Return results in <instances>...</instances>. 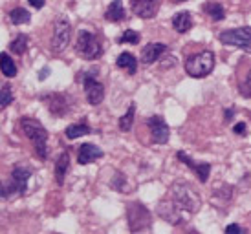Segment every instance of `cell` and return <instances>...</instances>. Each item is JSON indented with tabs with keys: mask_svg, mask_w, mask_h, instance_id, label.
I'll list each match as a JSON object with an SVG mask.
<instances>
[{
	"mask_svg": "<svg viewBox=\"0 0 251 234\" xmlns=\"http://www.w3.org/2000/svg\"><path fill=\"white\" fill-rule=\"evenodd\" d=\"M75 49L79 55L83 57V59H88V61H96V59H99V57L103 55L101 41L92 31H88V29H81L79 31Z\"/></svg>",
	"mask_w": 251,
	"mask_h": 234,
	"instance_id": "cell-5",
	"label": "cell"
},
{
	"mask_svg": "<svg viewBox=\"0 0 251 234\" xmlns=\"http://www.w3.org/2000/svg\"><path fill=\"white\" fill-rule=\"evenodd\" d=\"M238 92H240V95H242V97H246V99H251V68H250V71L246 73L244 81L238 84Z\"/></svg>",
	"mask_w": 251,
	"mask_h": 234,
	"instance_id": "cell-29",
	"label": "cell"
},
{
	"mask_svg": "<svg viewBox=\"0 0 251 234\" xmlns=\"http://www.w3.org/2000/svg\"><path fill=\"white\" fill-rule=\"evenodd\" d=\"M9 48H11V53H15V55H22L26 49H28V37L26 35H17L13 41H11V44H9Z\"/></svg>",
	"mask_w": 251,
	"mask_h": 234,
	"instance_id": "cell-25",
	"label": "cell"
},
{
	"mask_svg": "<svg viewBox=\"0 0 251 234\" xmlns=\"http://www.w3.org/2000/svg\"><path fill=\"white\" fill-rule=\"evenodd\" d=\"M13 92H11V86H7V84H2V88H0V106L2 108H7L9 104L13 103Z\"/></svg>",
	"mask_w": 251,
	"mask_h": 234,
	"instance_id": "cell-27",
	"label": "cell"
},
{
	"mask_svg": "<svg viewBox=\"0 0 251 234\" xmlns=\"http://www.w3.org/2000/svg\"><path fill=\"white\" fill-rule=\"evenodd\" d=\"M233 132H235L237 136H246V134H248V126H246V123H237L233 126Z\"/></svg>",
	"mask_w": 251,
	"mask_h": 234,
	"instance_id": "cell-32",
	"label": "cell"
},
{
	"mask_svg": "<svg viewBox=\"0 0 251 234\" xmlns=\"http://www.w3.org/2000/svg\"><path fill=\"white\" fill-rule=\"evenodd\" d=\"M147 126H149V132H151V138H152V143H158V145H165L169 141V124L165 123V119L161 116H151L147 119Z\"/></svg>",
	"mask_w": 251,
	"mask_h": 234,
	"instance_id": "cell-11",
	"label": "cell"
},
{
	"mask_svg": "<svg viewBox=\"0 0 251 234\" xmlns=\"http://www.w3.org/2000/svg\"><path fill=\"white\" fill-rule=\"evenodd\" d=\"M68 168H70V152L64 150V152H61V156H59L55 161V172L53 174H55L57 185H63L64 183V178H66Z\"/></svg>",
	"mask_w": 251,
	"mask_h": 234,
	"instance_id": "cell-17",
	"label": "cell"
},
{
	"mask_svg": "<svg viewBox=\"0 0 251 234\" xmlns=\"http://www.w3.org/2000/svg\"><path fill=\"white\" fill-rule=\"evenodd\" d=\"M185 71L187 75L195 77V79H202V77H207L215 68V53L205 49V51H200V53H195L185 59Z\"/></svg>",
	"mask_w": 251,
	"mask_h": 234,
	"instance_id": "cell-4",
	"label": "cell"
},
{
	"mask_svg": "<svg viewBox=\"0 0 251 234\" xmlns=\"http://www.w3.org/2000/svg\"><path fill=\"white\" fill-rule=\"evenodd\" d=\"M126 221H128V229L130 233H140V231H151L152 227V218L149 209L143 207L141 203L134 201L126 207Z\"/></svg>",
	"mask_w": 251,
	"mask_h": 234,
	"instance_id": "cell-6",
	"label": "cell"
},
{
	"mask_svg": "<svg viewBox=\"0 0 251 234\" xmlns=\"http://www.w3.org/2000/svg\"><path fill=\"white\" fill-rule=\"evenodd\" d=\"M233 114H235V110L231 108V110H226V121H229L231 117H233Z\"/></svg>",
	"mask_w": 251,
	"mask_h": 234,
	"instance_id": "cell-35",
	"label": "cell"
},
{
	"mask_svg": "<svg viewBox=\"0 0 251 234\" xmlns=\"http://www.w3.org/2000/svg\"><path fill=\"white\" fill-rule=\"evenodd\" d=\"M125 183H126V179L121 172H116V176L112 178V187H114L116 190H119V192H126Z\"/></svg>",
	"mask_w": 251,
	"mask_h": 234,
	"instance_id": "cell-30",
	"label": "cell"
},
{
	"mask_svg": "<svg viewBox=\"0 0 251 234\" xmlns=\"http://www.w3.org/2000/svg\"><path fill=\"white\" fill-rule=\"evenodd\" d=\"M96 73H98V68L86 71L83 77L84 95H86V101H88L92 106H98V104H101L103 99H105V86L96 79Z\"/></svg>",
	"mask_w": 251,
	"mask_h": 234,
	"instance_id": "cell-8",
	"label": "cell"
},
{
	"mask_svg": "<svg viewBox=\"0 0 251 234\" xmlns=\"http://www.w3.org/2000/svg\"><path fill=\"white\" fill-rule=\"evenodd\" d=\"M218 41L226 46H235L251 53V28H237V29H224L218 33Z\"/></svg>",
	"mask_w": 251,
	"mask_h": 234,
	"instance_id": "cell-7",
	"label": "cell"
},
{
	"mask_svg": "<svg viewBox=\"0 0 251 234\" xmlns=\"http://www.w3.org/2000/svg\"><path fill=\"white\" fill-rule=\"evenodd\" d=\"M29 4L35 7V9H41V7H44L46 0H29Z\"/></svg>",
	"mask_w": 251,
	"mask_h": 234,
	"instance_id": "cell-33",
	"label": "cell"
},
{
	"mask_svg": "<svg viewBox=\"0 0 251 234\" xmlns=\"http://www.w3.org/2000/svg\"><path fill=\"white\" fill-rule=\"evenodd\" d=\"M116 64H118V68L125 70L128 75H134L136 70H138V61H136V57H134L132 53H128V51L121 53V55L118 57Z\"/></svg>",
	"mask_w": 251,
	"mask_h": 234,
	"instance_id": "cell-20",
	"label": "cell"
},
{
	"mask_svg": "<svg viewBox=\"0 0 251 234\" xmlns=\"http://www.w3.org/2000/svg\"><path fill=\"white\" fill-rule=\"evenodd\" d=\"M9 21H11V24H15V26H22V24H28V22L31 21V15H29V11H26L24 7H15V9L9 11Z\"/></svg>",
	"mask_w": 251,
	"mask_h": 234,
	"instance_id": "cell-23",
	"label": "cell"
},
{
	"mask_svg": "<svg viewBox=\"0 0 251 234\" xmlns=\"http://www.w3.org/2000/svg\"><path fill=\"white\" fill-rule=\"evenodd\" d=\"M99 158H103V150L99 146L92 145V143H84L77 150V161L81 165H88V163H92V161H96Z\"/></svg>",
	"mask_w": 251,
	"mask_h": 234,
	"instance_id": "cell-15",
	"label": "cell"
},
{
	"mask_svg": "<svg viewBox=\"0 0 251 234\" xmlns=\"http://www.w3.org/2000/svg\"><path fill=\"white\" fill-rule=\"evenodd\" d=\"M176 158L180 159L185 166H189V168H191V170L198 176V179H200L202 183H205V181L209 179V174H211V165H209V163H196L195 159L189 158L185 152H178V154H176Z\"/></svg>",
	"mask_w": 251,
	"mask_h": 234,
	"instance_id": "cell-14",
	"label": "cell"
},
{
	"mask_svg": "<svg viewBox=\"0 0 251 234\" xmlns=\"http://www.w3.org/2000/svg\"><path fill=\"white\" fill-rule=\"evenodd\" d=\"M167 198L173 201L180 211L189 212V214L198 212V209L202 205V200H200L198 192H196L195 188H193V185L187 183V181H176V183H173L171 188H169Z\"/></svg>",
	"mask_w": 251,
	"mask_h": 234,
	"instance_id": "cell-1",
	"label": "cell"
},
{
	"mask_svg": "<svg viewBox=\"0 0 251 234\" xmlns=\"http://www.w3.org/2000/svg\"><path fill=\"white\" fill-rule=\"evenodd\" d=\"M231 233H235V234H244L246 231L240 225H237V223H231V225H227L226 227V234H231Z\"/></svg>",
	"mask_w": 251,
	"mask_h": 234,
	"instance_id": "cell-31",
	"label": "cell"
},
{
	"mask_svg": "<svg viewBox=\"0 0 251 234\" xmlns=\"http://www.w3.org/2000/svg\"><path fill=\"white\" fill-rule=\"evenodd\" d=\"M250 117H251V112H250Z\"/></svg>",
	"mask_w": 251,
	"mask_h": 234,
	"instance_id": "cell-37",
	"label": "cell"
},
{
	"mask_svg": "<svg viewBox=\"0 0 251 234\" xmlns=\"http://www.w3.org/2000/svg\"><path fill=\"white\" fill-rule=\"evenodd\" d=\"M203 13L209 15L213 21L220 22L226 19V9H224L222 4H218V2H207V4H203Z\"/></svg>",
	"mask_w": 251,
	"mask_h": 234,
	"instance_id": "cell-21",
	"label": "cell"
},
{
	"mask_svg": "<svg viewBox=\"0 0 251 234\" xmlns=\"http://www.w3.org/2000/svg\"><path fill=\"white\" fill-rule=\"evenodd\" d=\"M41 99L48 104V110L51 112V116L55 117H64L72 108L70 95L68 94H61V92H57V94H46Z\"/></svg>",
	"mask_w": 251,
	"mask_h": 234,
	"instance_id": "cell-10",
	"label": "cell"
},
{
	"mask_svg": "<svg viewBox=\"0 0 251 234\" xmlns=\"http://www.w3.org/2000/svg\"><path fill=\"white\" fill-rule=\"evenodd\" d=\"M125 17H126V11H125V7H123V2H121V0H114L110 6L106 7L105 19L108 22H121V21H125Z\"/></svg>",
	"mask_w": 251,
	"mask_h": 234,
	"instance_id": "cell-19",
	"label": "cell"
},
{
	"mask_svg": "<svg viewBox=\"0 0 251 234\" xmlns=\"http://www.w3.org/2000/svg\"><path fill=\"white\" fill-rule=\"evenodd\" d=\"M193 15L189 11H180L173 17V28L178 31V33H187L189 29L193 28Z\"/></svg>",
	"mask_w": 251,
	"mask_h": 234,
	"instance_id": "cell-18",
	"label": "cell"
},
{
	"mask_svg": "<svg viewBox=\"0 0 251 234\" xmlns=\"http://www.w3.org/2000/svg\"><path fill=\"white\" fill-rule=\"evenodd\" d=\"M158 214H160L167 223H173V225H180L181 221H183V211H180L173 201L169 200L167 196L160 201V205H158Z\"/></svg>",
	"mask_w": 251,
	"mask_h": 234,
	"instance_id": "cell-12",
	"label": "cell"
},
{
	"mask_svg": "<svg viewBox=\"0 0 251 234\" xmlns=\"http://www.w3.org/2000/svg\"><path fill=\"white\" fill-rule=\"evenodd\" d=\"M72 37V24L66 17L57 19V22L53 24V33H51V49L61 53L66 49V46L70 44Z\"/></svg>",
	"mask_w": 251,
	"mask_h": 234,
	"instance_id": "cell-9",
	"label": "cell"
},
{
	"mask_svg": "<svg viewBox=\"0 0 251 234\" xmlns=\"http://www.w3.org/2000/svg\"><path fill=\"white\" fill-rule=\"evenodd\" d=\"M31 176V168L17 165L11 170V179L2 185V198L4 200H13L17 196H24L28 190V179Z\"/></svg>",
	"mask_w": 251,
	"mask_h": 234,
	"instance_id": "cell-3",
	"label": "cell"
},
{
	"mask_svg": "<svg viewBox=\"0 0 251 234\" xmlns=\"http://www.w3.org/2000/svg\"><path fill=\"white\" fill-rule=\"evenodd\" d=\"M64 134H66L68 139H77V138L86 136V134H94V130H92L86 123H77V124H70V126L64 130Z\"/></svg>",
	"mask_w": 251,
	"mask_h": 234,
	"instance_id": "cell-22",
	"label": "cell"
},
{
	"mask_svg": "<svg viewBox=\"0 0 251 234\" xmlns=\"http://www.w3.org/2000/svg\"><path fill=\"white\" fill-rule=\"evenodd\" d=\"M138 44L140 42V33L138 31H134V29H125L123 35L119 37V44Z\"/></svg>",
	"mask_w": 251,
	"mask_h": 234,
	"instance_id": "cell-28",
	"label": "cell"
},
{
	"mask_svg": "<svg viewBox=\"0 0 251 234\" xmlns=\"http://www.w3.org/2000/svg\"><path fill=\"white\" fill-rule=\"evenodd\" d=\"M0 70H2V75L4 77L17 75V64H15L13 59L7 55V53H2V64H0Z\"/></svg>",
	"mask_w": 251,
	"mask_h": 234,
	"instance_id": "cell-26",
	"label": "cell"
},
{
	"mask_svg": "<svg viewBox=\"0 0 251 234\" xmlns=\"http://www.w3.org/2000/svg\"><path fill=\"white\" fill-rule=\"evenodd\" d=\"M134 116H136V104H130L128 110L123 114V117L119 119V130L121 132H128L134 124Z\"/></svg>",
	"mask_w": 251,
	"mask_h": 234,
	"instance_id": "cell-24",
	"label": "cell"
},
{
	"mask_svg": "<svg viewBox=\"0 0 251 234\" xmlns=\"http://www.w3.org/2000/svg\"><path fill=\"white\" fill-rule=\"evenodd\" d=\"M48 75H50V68H48V66H44V68L39 71V79H41V81H44Z\"/></svg>",
	"mask_w": 251,
	"mask_h": 234,
	"instance_id": "cell-34",
	"label": "cell"
},
{
	"mask_svg": "<svg viewBox=\"0 0 251 234\" xmlns=\"http://www.w3.org/2000/svg\"><path fill=\"white\" fill-rule=\"evenodd\" d=\"M160 0H130V9L140 19H152L158 13Z\"/></svg>",
	"mask_w": 251,
	"mask_h": 234,
	"instance_id": "cell-13",
	"label": "cell"
},
{
	"mask_svg": "<svg viewBox=\"0 0 251 234\" xmlns=\"http://www.w3.org/2000/svg\"><path fill=\"white\" fill-rule=\"evenodd\" d=\"M171 2H175V4H181V2H185V0H171Z\"/></svg>",
	"mask_w": 251,
	"mask_h": 234,
	"instance_id": "cell-36",
	"label": "cell"
},
{
	"mask_svg": "<svg viewBox=\"0 0 251 234\" xmlns=\"http://www.w3.org/2000/svg\"><path fill=\"white\" fill-rule=\"evenodd\" d=\"M19 126H21L22 134L31 141L35 154L44 161L48 158V132L46 128L37 119H31V117H22Z\"/></svg>",
	"mask_w": 251,
	"mask_h": 234,
	"instance_id": "cell-2",
	"label": "cell"
},
{
	"mask_svg": "<svg viewBox=\"0 0 251 234\" xmlns=\"http://www.w3.org/2000/svg\"><path fill=\"white\" fill-rule=\"evenodd\" d=\"M165 51H167V44H163V42H151V44H147L145 48L141 49V61H143V64H152Z\"/></svg>",
	"mask_w": 251,
	"mask_h": 234,
	"instance_id": "cell-16",
	"label": "cell"
}]
</instances>
